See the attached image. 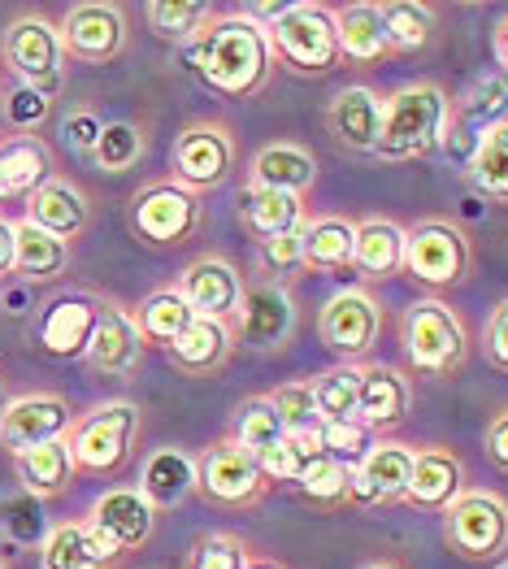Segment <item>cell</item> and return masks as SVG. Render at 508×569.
I'll return each instance as SVG.
<instances>
[{
    "label": "cell",
    "instance_id": "603a6c76",
    "mask_svg": "<svg viewBox=\"0 0 508 569\" xmlns=\"http://www.w3.org/2000/svg\"><path fill=\"white\" fill-rule=\"evenodd\" d=\"M326 131L348 152H373L382 131V100L370 88H343L326 109Z\"/></svg>",
    "mask_w": 508,
    "mask_h": 569
},
{
    "label": "cell",
    "instance_id": "9a60e30c",
    "mask_svg": "<svg viewBox=\"0 0 508 569\" xmlns=\"http://www.w3.org/2000/svg\"><path fill=\"white\" fill-rule=\"evenodd\" d=\"M61 48L79 61L104 66L127 48V18L118 4H74L61 22Z\"/></svg>",
    "mask_w": 508,
    "mask_h": 569
},
{
    "label": "cell",
    "instance_id": "d590c367",
    "mask_svg": "<svg viewBox=\"0 0 508 569\" xmlns=\"http://www.w3.org/2000/svg\"><path fill=\"white\" fill-rule=\"evenodd\" d=\"M352 239H357V227L348 218L305 222V270H322V274L352 270Z\"/></svg>",
    "mask_w": 508,
    "mask_h": 569
},
{
    "label": "cell",
    "instance_id": "4dcf8cb0",
    "mask_svg": "<svg viewBox=\"0 0 508 569\" xmlns=\"http://www.w3.org/2000/svg\"><path fill=\"white\" fill-rule=\"evenodd\" d=\"M122 561L88 522H61L44 539V569H113Z\"/></svg>",
    "mask_w": 508,
    "mask_h": 569
},
{
    "label": "cell",
    "instance_id": "816d5d0a",
    "mask_svg": "<svg viewBox=\"0 0 508 569\" xmlns=\"http://www.w3.org/2000/svg\"><path fill=\"white\" fill-rule=\"evenodd\" d=\"M482 448H487L491 466L508 475V405L500 409V413H496V418H491V427H487V439H482Z\"/></svg>",
    "mask_w": 508,
    "mask_h": 569
},
{
    "label": "cell",
    "instance_id": "ba28073f",
    "mask_svg": "<svg viewBox=\"0 0 508 569\" xmlns=\"http://www.w3.org/2000/svg\"><path fill=\"white\" fill-rule=\"evenodd\" d=\"M378 335H382V309H378V300L366 287L335 291L322 305V313H318V339L343 366H366Z\"/></svg>",
    "mask_w": 508,
    "mask_h": 569
},
{
    "label": "cell",
    "instance_id": "83f0119b",
    "mask_svg": "<svg viewBox=\"0 0 508 569\" xmlns=\"http://www.w3.org/2000/svg\"><path fill=\"white\" fill-rule=\"evenodd\" d=\"M239 222H243V231L257 243L287 236V231H300L305 227V200L287 196V191H266L248 183V188L239 191Z\"/></svg>",
    "mask_w": 508,
    "mask_h": 569
},
{
    "label": "cell",
    "instance_id": "6da1fadb",
    "mask_svg": "<svg viewBox=\"0 0 508 569\" xmlns=\"http://www.w3.org/2000/svg\"><path fill=\"white\" fill-rule=\"evenodd\" d=\"M196 74L227 100H248L270 83L275 48L270 31L248 13H213L209 27L191 40Z\"/></svg>",
    "mask_w": 508,
    "mask_h": 569
},
{
    "label": "cell",
    "instance_id": "836d02e7",
    "mask_svg": "<svg viewBox=\"0 0 508 569\" xmlns=\"http://www.w3.org/2000/svg\"><path fill=\"white\" fill-rule=\"evenodd\" d=\"M508 122V79L500 70L482 74L469 83V92L457 100V113H452V131H478V140Z\"/></svg>",
    "mask_w": 508,
    "mask_h": 569
},
{
    "label": "cell",
    "instance_id": "5bb4252c",
    "mask_svg": "<svg viewBox=\"0 0 508 569\" xmlns=\"http://www.w3.org/2000/svg\"><path fill=\"white\" fill-rule=\"evenodd\" d=\"M414 470V448L400 439H373L370 452L352 466V500L366 509H382L405 500Z\"/></svg>",
    "mask_w": 508,
    "mask_h": 569
},
{
    "label": "cell",
    "instance_id": "7dc6e473",
    "mask_svg": "<svg viewBox=\"0 0 508 569\" xmlns=\"http://www.w3.org/2000/svg\"><path fill=\"white\" fill-rule=\"evenodd\" d=\"M305 452L291 443V439H278L275 448H266L261 457H257V466H261V475L270 478V482H296L300 470H305Z\"/></svg>",
    "mask_w": 508,
    "mask_h": 569
},
{
    "label": "cell",
    "instance_id": "44dd1931",
    "mask_svg": "<svg viewBox=\"0 0 508 569\" xmlns=\"http://www.w3.org/2000/svg\"><path fill=\"white\" fill-rule=\"evenodd\" d=\"M83 357H88L92 370L109 375V379L131 375L139 366V357H143V339H139V331H136V318L122 313V309H113V305H100L92 343H88Z\"/></svg>",
    "mask_w": 508,
    "mask_h": 569
},
{
    "label": "cell",
    "instance_id": "30bf717a",
    "mask_svg": "<svg viewBox=\"0 0 508 569\" xmlns=\"http://www.w3.org/2000/svg\"><path fill=\"white\" fill-rule=\"evenodd\" d=\"M235 170V136L222 122H191L175 140V183L191 196L218 191L231 183Z\"/></svg>",
    "mask_w": 508,
    "mask_h": 569
},
{
    "label": "cell",
    "instance_id": "f1b7e54d",
    "mask_svg": "<svg viewBox=\"0 0 508 569\" xmlns=\"http://www.w3.org/2000/svg\"><path fill=\"white\" fill-rule=\"evenodd\" d=\"M200 487L196 478V457H187L179 448H161L143 461V475H139V496L152 505V509H175L183 505L187 496Z\"/></svg>",
    "mask_w": 508,
    "mask_h": 569
},
{
    "label": "cell",
    "instance_id": "f35d334b",
    "mask_svg": "<svg viewBox=\"0 0 508 569\" xmlns=\"http://www.w3.org/2000/svg\"><path fill=\"white\" fill-rule=\"evenodd\" d=\"M231 435L239 448H248L252 457H261L266 448H275L278 439H287V427H282V413L275 409L270 396H248L231 418Z\"/></svg>",
    "mask_w": 508,
    "mask_h": 569
},
{
    "label": "cell",
    "instance_id": "d6986e66",
    "mask_svg": "<svg viewBox=\"0 0 508 569\" xmlns=\"http://www.w3.org/2000/svg\"><path fill=\"white\" fill-rule=\"evenodd\" d=\"M457 496H465V466L452 448H414V470L405 500L426 513H444Z\"/></svg>",
    "mask_w": 508,
    "mask_h": 569
},
{
    "label": "cell",
    "instance_id": "7a4b0ae2",
    "mask_svg": "<svg viewBox=\"0 0 508 569\" xmlns=\"http://www.w3.org/2000/svg\"><path fill=\"white\" fill-rule=\"evenodd\" d=\"M452 131V100L435 83H409L382 100V131L373 157L382 161H417Z\"/></svg>",
    "mask_w": 508,
    "mask_h": 569
},
{
    "label": "cell",
    "instance_id": "f6af8a7d",
    "mask_svg": "<svg viewBox=\"0 0 508 569\" xmlns=\"http://www.w3.org/2000/svg\"><path fill=\"white\" fill-rule=\"evenodd\" d=\"M252 552L235 530H213L191 548V566L187 569H248Z\"/></svg>",
    "mask_w": 508,
    "mask_h": 569
},
{
    "label": "cell",
    "instance_id": "7bdbcfd3",
    "mask_svg": "<svg viewBox=\"0 0 508 569\" xmlns=\"http://www.w3.org/2000/svg\"><path fill=\"white\" fill-rule=\"evenodd\" d=\"M357 379L361 366H335L313 379V405L322 422H357Z\"/></svg>",
    "mask_w": 508,
    "mask_h": 569
},
{
    "label": "cell",
    "instance_id": "c3c4849f",
    "mask_svg": "<svg viewBox=\"0 0 508 569\" xmlns=\"http://www.w3.org/2000/svg\"><path fill=\"white\" fill-rule=\"evenodd\" d=\"M482 357H487L496 370L508 375V300L496 305V313H491L487 327H482Z\"/></svg>",
    "mask_w": 508,
    "mask_h": 569
},
{
    "label": "cell",
    "instance_id": "e0dca14e",
    "mask_svg": "<svg viewBox=\"0 0 508 569\" xmlns=\"http://www.w3.org/2000/svg\"><path fill=\"white\" fill-rule=\"evenodd\" d=\"M70 427H74V418L61 396H22V400L4 405V413H0V443L18 457L27 448L66 439Z\"/></svg>",
    "mask_w": 508,
    "mask_h": 569
},
{
    "label": "cell",
    "instance_id": "6f0895ef",
    "mask_svg": "<svg viewBox=\"0 0 508 569\" xmlns=\"http://www.w3.org/2000/svg\"><path fill=\"white\" fill-rule=\"evenodd\" d=\"M0 413H4V382H0Z\"/></svg>",
    "mask_w": 508,
    "mask_h": 569
},
{
    "label": "cell",
    "instance_id": "11a10c76",
    "mask_svg": "<svg viewBox=\"0 0 508 569\" xmlns=\"http://www.w3.org/2000/svg\"><path fill=\"white\" fill-rule=\"evenodd\" d=\"M248 569H282V566H278V561H270V557H252V561H248Z\"/></svg>",
    "mask_w": 508,
    "mask_h": 569
},
{
    "label": "cell",
    "instance_id": "9f6ffc18",
    "mask_svg": "<svg viewBox=\"0 0 508 569\" xmlns=\"http://www.w3.org/2000/svg\"><path fill=\"white\" fill-rule=\"evenodd\" d=\"M366 569H396V566H387V561H373V566H366Z\"/></svg>",
    "mask_w": 508,
    "mask_h": 569
},
{
    "label": "cell",
    "instance_id": "cb8c5ba5",
    "mask_svg": "<svg viewBox=\"0 0 508 569\" xmlns=\"http://www.w3.org/2000/svg\"><path fill=\"white\" fill-rule=\"evenodd\" d=\"M252 188L266 191H287V196H309L318 183V161L309 148L300 143H266L257 157H252Z\"/></svg>",
    "mask_w": 508,
    "mask_h": 569
},
{
    "label": "cell",
    "instance_id": "f5cc1de1",
    "mask_svg": "<svg viewBox=\"0 0 508 569\" xmlns=\"http://www.w3.org/2000/svg\"><path fill=\"white\" fill-rule=\"evenodd\" d=\"M13 252H18L13 222H4V218H0V274H13Z\"/></svg>",
    "mask_w": 508,
    "mask_h": 569
},
{
    "label": "cell",
    "instance_id": "680465c9",
    "mask_svg": "<svg viewBox=\"0 0 508 569\" xmlns=\"http://www.w3.org/2000/svg\"><path fill=\"white\" fill-rule=\"evenodd\" d=\"M0 569H4V566H0Z\"/></svg>",
    "mask_w": 508,
    "mask_h": 569
},
{
    "label": "cell",
    "instance_id": "d6a6232c",
    "mask_svg": "<svg viewBox=\"0 0 508 569\" xmlns=\"http://www.w3.org/2000/svg\"><path fill=\"white\" fill-rule=\"evenodd\" d=\"M18 466V482L31 491V496H61L74 478V457H70V443L66 439H52V443H40V448H27L13 457Z\"/></svg>",
    "mask_w": 508,
    "mask_h": 569
},
{
    "label": "cell",
    "instance_id": "7402d4cb",
    "mask_svg": "<svg viewBox=\"0 0 508 569\" xmlns=\"http://www.w3.org/2000/svg\"><path fill=\"white\" fill-rule=\"evenodd\" d=\"M96 318H100V300L92 296H66V300H52L40 322V348L48 357H83L88 343H92Z\"/></svg>",
    "mask_w": 508,
    "mask_h": 569
},
{
    "label": "cell",
    "instance_id": "ee69618b",
    "mask_svg": "<svg viewBox=\"0 0 508 569\" xmlns=\"http://www.w3.org/2000/svg\"><path fill=\"white\" fill-rule=\"evenodd\" d=\"M139 152H143L139 127H131V122H109V127L100 131V140H96L92 161L104 174H127L139 161Z\"/></svg>",
    "mask_w": 508,
    "mask_h": 569
},
{
    "label": "cell",
    "instance_id": "4fadbf2b",
    "mask_svg": "<svg viewBox=\"0 0 508 569\" xmlns=\"http://www.w3.org/2000/svg\"><path fill=\"white\" fill-rule=\"evenodd\" d=\"M4 57H9L13 74L22 79V88H36L44 96L61 88L66 48H61V31L48 27L44 18H18L4 36Z\"/></svg>",
    "mask_w": 508,
    "mask_h": 569
},
{
    "label": "cell",
    "instance_id": "b9f144b4",
    "mask_svg": "<svg viewBox=\"0 0 508 569\" xmlns=\"http://www.w3.org/2000/svg\"><path fill=\"white\" fill-rule=\"evenodd\" d=\"M213 13H218L213 4H196V0H152V4L143 9L152 36H157V40H175V44H179V40H196V36L209 27Z\"/></svg>",
    "mask_w": 508,
    "mask_h": 569
},
{
    "label": "cell",
    "instance_id": "1f68e13d",
    "mask_svg": "<svg viewBox=\"0 0 508 569\" xmlns=\"http://www.w3.org/2000/svg\"><path fill=\"white\" fill-rule=\"evenodd\" d=\"M52 174V157L40 140H0V196H36Z\"/></svg>",
    "mask_w": 508,
    "mask_h": 569
},
{
    "label": "cell",
    "instance_id": "681fc988",
    "mask_svg": "<svg viewBox=\"0 0 508 569\" xmlns=\"http://www.w3.org/2000/svg\"><path fill=\"white\" fill-rule=\"evenodd\" d=\"M48 118V96L36 88H13L9 96V122L13 127H40Z\"/></svg>",
    "mask_w": 508,
    "mask_h": 569
},
{
    "label": "cell",
    "instance_id": "f546056e",
    "mask_svg": "<svg viewBox=\"0 0 508 569\" xmlns=\"http://www.w3.org/2000/svg\"><path fill=\"white\" fill-rule=\"evenodd\" d=\"M405 266V231L391 218H366L357 222V239H352V270L361 279H391Z\"/></svg>",
    "mask_w": 508,
    "mask_h": 569
},
{
    "label": "cell",
    "instance_id": "60d3db41",
    "mask_svg": "<svg viewBox=\"0 0 508 569\" xmlns=\"http://www.w3.org/2000/svg\"><path fill=\"white\" fill-rule=\"evenodd\" d=\"M296 491L309 500V505H343L352 500V466L330 457V452H313L305 461V470L296 478Z\"/></svg>",
    "mask_w": 508,
    "mask_h": 569
},
{
    "label": "cell",
    "instance_id": "52a82bcc",
    "mask_svg": "<svg viewBox=\"0 0 508 569\" xmlns=\"http://www.w3.org/2000/svg\"><path fill=\"white\" fill-rule=\"evenodd\" d=\"M405 270L417 283L435 287V291L457 287L474 270V243L457 222L426 218V222L405 231Z\"/></svg>",
    "mask_w": 508,
    "mask_h": 569
},
{
    "label": "cell",
    "instance_id": "ab89813d",
    "mask_svg": "<svg viewBox=\"0 0 508 569\" xmlns=\"http://www.w3.org/2000/svg\"><path fill=\"white\" fill-rule=\"evenodd\" d=\"M382 9V31H387V48L391 57H405V52H421V48L435 40V13L417 0H391V4H378Z\"/></svg>",
    "mask_w": 508,
    "mask_h": 569
},
{
    "label": "cell",
    "instance_id": "7c38bea8",
    "mask_svg": "<svg viewBox=\"0 0 508 569\" xmlns=\"http://www.w3.org/2000/svg\"><path fill=\"white\" fill-rule=\"evenodd\" d=\"M200 227V200L179 183H148L131 200V231L152 248H175Z\"/></svg>",
    "mask_w": 508,
    "mask_h": 569
},
{
    "label": "cell",
    "instance_id": "bcb514c9",
    "mask_svg": "<svg viewBox=\"0 0 508 569\" xmlns=\"http://www.w3.org/2000/svg\"><path fill=\"white\" fill-rule=\"evenodd\" d=\"M257 261L266 266L270 283L287 279L291 270H305V227H300V231H287V236L261 239V243H257Z\"/></svg>",
    "mask_w": 508,
    "mask_h": 569
},
{
    "label": "cell",
    "instance_id": "484cf974",
    "mask_svg": "<svg viewBox=\"0 0 508 569\" xmlns=\"http://www.w3.org/2000/svg\"><path fill=\"white\" fill-rule=\"evenodd\" d=\"M335 31H339V61H348V66H382L391 57L378 4L335 9Z\"/></svg>",
    "mask_w": 508,
    "mask_h": 569
},
{
    "label": "cell",
    "instance_id": "4316f807",
    "mask_svg": "<svg viewBox=\"0 0 508 569\" xmlns=\"http://www.w3.org/2000/svg\"><path fill=\"white\" fill-rule=\"evenodd\" d=\"M27 200H31V204H27V209H31L27 222H36L40 231L66 239V243L74 236H83L88 222H92V204L83 200V191L61 183V179H48L44 188L36 191V196H27Z\"/></svg>",
    "mask_w": 508,
    "mask_h": 569
},
{
    "label": "cell",
    "instance_id": "db71d44e",
    "mask_svg": "<svg viewBox=\"0 0 508 569\" xmlns=\"http://www.w3.org/2000/svg\"><path fill=\"white\" fill-rule=\"evenodd\" d=\"M496 66L508 79V18H500V27H496Z\"/></svg>",
    "mask_w": 508,
    "mask_h": 569
},
{
    "label": "cell",
    "instance_id": "f907efd6",
    "mask_svg": "<svg viewBox=\"0 0 508 569\" xmlns=\"http://www.w3.org/2000/svg\"><path fill=\"white\" fill-rule=\"evenodd\" d=\"M100 122H96L92 113H70L66 118V127H61V136H66V143L70 148H79V152H92L96 148V140H100Z\"/></svg>",
    "mask_w": 508,
    "mask_h": 569
},
{
    "label": "cell",
    "instance_id": "d4e9b609",
    "mask_svg": "<svg viewBox=\"0 0 508 569\" xmlns=\"http://www.w3.org/2000/svg\"><path fill=\"white\" fill-rule=\"evenodd\" d=\"M170 361L183 370V375H218V370H227V361H231L235 352V335L227 322H218V318H191V327H187L170 348Z\"/></svg>",
    "mask_w": 508,
    "mask_h": 569
},
{
    "label": "cell",
    "instance_id": "8992f818",
    "mask_svg": "<svg viewBox=\"0 0 508 569\" xmlns=\"http://www.w3.org/2000/svg\"><path fill=\"white\" fill-rule=\"evenodd\" d=\"M139 435V409L127 400H113V405H100L92 409L83 422H74L66 443H70V457H74V470H88V475H113L127 466L131 448H136Z\"/></svg>",
    "mask_w": 508,
    "mask_h": 569
},
{
    "label": "cell",
    "instance_id": "2e32d148",
    "mask_svg": "<svg viewBox=\"0 0 508 569\" xmlns=\"http://www.w3.org/2000/svg\"><path fill=\"white\" fill-rule=\"evenodd\" d=\"M88 526L100 535V543H109L118 557H127V552H136V548H143L152 539L157 509L139 491H131V487H113V491H104L92 505Z\"/></svg>",
    "mask_w": 508,
    "mask_h": 569
},
{
    "label": "cell",
    "instance_id": "8fae6325",
    "mask_svg": "<svg viewBox=\"0 0 508 569\" xmlns=\"http://www.w3.org/2000/svg\"><path fill=\"white\" fill-rule=\"evenodd\" d=\"M296 331V305L291 291L282 283H252L243 287V300L231 318L235 343L252 348V352H278L287 348V339Z\"/></svg>",
    "mask_w": 508,
    "mask_h": 569
},
{
    "label": "cell",
    "instance_id": "5b68a950",
    "mask_svg": "<svg viewBox=\"0 0 508 569\" xmlns=\"http://www.w3.org/2000/svg\"><path fill=\"white\" fill-rule=\"evenodd\" d=\"M444 543L461 561H496L508 552V500L496 491H465L444 509Z\"/></svg>",
    "mask_w": 508,
    "mask_h": 569
},
{
    "label": "cell",
    "instance_id": "ac0fdd59",
    "mask_svg": "<svg viewBox=\"0 0 508 569\" xmlns=\"http://www.w3.org/2000/svg\"><path fill=\"white\" fill-rule=\"evenodd\" d=\"M187 300V309L196 318H235L239 300H243V274L235 270L227 257H200L183 270V279L175 287Z\"/></svg>",
    "mask_w": 508,
    "mask_h": 569
},
{
    "label": "cell",
    "instance_id": "e575fe53",
    "mask_svg": "<svg viewBox=\"0 0 508 569\" xmlns=\"http://www.w3.org/2000/svg\"><path fill=\"white\" fill-rule=\"evenodd\" d=\"M13 239H18L13 274H22V279H36V283L57 279V274L66 270V261H70V243L40 231L36 222H18V227H13Z\"/></svg>",
    "mask_w": 508,
    "mask_h": 569
},
{
    "label": "cell",
    "instance_id": "74e56055",
    "mask_svg": "<svg viewBox=\"0 0 508 569\" xmlns=\"http://www.w3.org/2000/svg\"><path fill=\"white\" fill-rule=\"evenodd\" d=\"M131 318H136V331L143 343H161V348H170V343L191 327L196 313L187 309V300L179 296V291H152Z\"/></svg>",
    "mask_w": 508,
    "mask_h": 569
},
{
    "label": "cell",
    "instance_id": "8d00e7d4",
    "mask_svg": "<svg viewBox=\"0 0 508 569\" xmlns=\"http://www.w3.org/2000/svg\"><path fill=\"white\" fill-rule=\"evenodd\" d=\"M469 188L496 204H508V122L491 127L469 152V170H465Z\"/></svg>",
    "mask_w": 508,
    "mask_h": 569
},
{
    "label": "cell",
    "instance_id": "ffe728a7",
    "mask_svg": "<svg viewBox=\"0 0 508 569\" xmlns=\"http://www.w3.org/2000/svg\"><path fill=\"white\" fill-rule=\"evenodd\" d=\"M414 405V387L396 366H361L357 379V422L370 430H391Z\"/></svg>",
    "mask_w": 508,
    "mask_h": 569
},
{
    "label": "cell",
    "instance_id": "9c48e42d",
    "mask_svg": "<svg viewBox=\"0 0 508 569\" xmlns=\"http://www.w3.org/2000/svg\"><path fill=\"white\" fill-rule=\"evenodd\" d=\"M196 478H200V491L227 509H252L270 496V478L261 475L257 457L248 448H239L231 435L213 439L196 457Z\"/></svg>",
    "mask_w": 508,
    "mask_h": 569
},
{
    "label": "cell",
    "instance_id": "277c9868",
    "mask_svg": "<svg viewBox=\"0 0 508 569\" xmlns=\"http://www.w3.org/2000/svg\"><path fill=\"white\" fill-rule=\"evenodd\" d=\"M275 61H287L296 74H326L339 66L335 13L322 4H287L282 18L266 27Z\"/></svg>",
    "mask_w": 508,
    "mask_h": 569
},
{
    "label": "cell",
    "instance_id": "3957f363",
    "mask_svg": "<svg viewBox=\"0 0 508 569\" xmlns=\"http://www.w3.org/2000/svg\"><path fill=\"white\" fill-rule=\"evenodd\" d=\"M405 352H409L417 375L452 379L469 357V331H465L461 313L452 305H444L439 296L417 300L405 318Z\"/></svg>",
    "mask_w": 508,
    "mask_h": 569
}]
</instances>
